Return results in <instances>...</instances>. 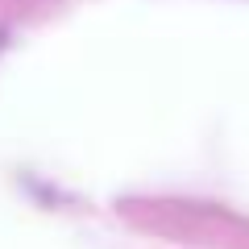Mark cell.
<instances>
[]
</instances>
